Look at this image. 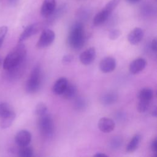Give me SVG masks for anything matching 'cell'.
Returning <instances> with one entry per match:
<instances>
[{"label": "cell", "instance_id": "36", "mask_svg": "<svg viewBox=\"0 0 157 157\" xmlns=\"http://www.w3.org/2000/svg\"><path fill=\"white\" fill-rule=\"evenodd\" d=\"M8 1L11 5H15L18 2V0H8Z\"/></svg>", "mask_w": 157, "mask_h": 157}, {"label": "cell", "instance_id": "22", "mask_svg": "<svg viewBox=\"0 0 157 157\" xmlns=\"http://www.w3.org/2000/svg\"><path fill=\"white\" fill-rule=\"evenodd\" d=\"M18 155L21 157H31L33 155V149L29 145L20 147L18 151Z\"/></svg>", "mask_w": 157, "mask_h": 157}, {"label": "cell", "instance_id": "34", "mask_svg": "<svg viewBox=\"0 0 157 157\" xmlns=\"http://www.w3.org/2000/svg\"><path fill=\"white\" fill-rule=\"evenodd\" d=\"M94 156H95V157H107V155H106L105 154L102 153H97L96 154H95L94 155Z\"/></svg>", "mask_w": 157, "mask_h": 157}, {"label": "cell", "instance_id": "37", "mask_svg": "<svg viewBox=\"0 0 157 157\" xmlns=\"http://www.w3.org/2000/svg\"><path fill=\"white\" fill-rule=\"evenodd\" d=\"M1 64H2V60L0 59V66H1Z\"/></svg>", "mask_w": 157, "mask_h": 157}, {"label": "cell", "instance_id": "12", "mask_svg": "<svg viewBox=\"0 0 157 157\" xmlns=\"http://www.w3.org/2000/svg\"><path fill=\"white\" fill-rule=\"evenodd\" d=\"M144 37V31L142 28L136 27L134 28L132 30L128 35V40L129 43L132 45H137L143 39Z\"/></svg>", "mask_w": 157, "mask_h": 157}, {"label": "cell", "instance_id": "23", "mask_svg": "<svg viewBox=\"0 0 157 157\" xmlns=\"http://www.w3.org/2000/svg\"><path fill=\"white\" fill-rule=\"evenodd\" d=\"M13 109L11 106L6 103V102H2L0 104V117L3 118L5 116L9 115L12 112H13Z\"/></svg>", "mask_w": 157, "mask_h": 157}, {"label": "cell", "instance_id": "32", "mask_svg": "<svg viewBox=\"0 0 157 157\" xmlns=\"http://www.w3.org/2000/svg\"><path fill=\"white\" fill-rule=\"evenodd\" d=\"M151 48L152 49L153 51H154L155 52H156L157 50V42L156 39H154L151 42Z\"/></svg>", "mask_w": 157, "mask_h": 157}, {"label": "cell", "instance_id": "9", "mask_svg": "<svg viewBox=\"0 0 157 157\" xmlns=\"http://www.w3.org/2000/svg\"><path fill=\"white\" fill-rule=\"evenodd\" d=\"M56 0H44L41 8L40 14L43 17H49L56 9Z\"/></svg>", "mask_w": 157, "mask_h": 157}, {"label": "cell", "instance_id": "25", "mask_svg": "<svg viewBox=\"0 0 157 157\" xmlns=\"http://www.w3.org/2000/svg\"><path fill=\"white\" fill-rule=\"evenodd\" d=\"M151 101L139 100L137 105V109L140 113H144L148 110L150 106Z\"/></svg>", "mask_w": 157, "mask_h": 157}, {"label": "cell", "instance_id": "24", "mask_svg": "<svg viewBox=\"0 0 157 157\" xmlns=\"http://www.w3.org/2000/svg\"><path fill=\"white\" fill-rule=\"evenodd\" d=\"M47 112V107L43 102L38 103L34 109V114L38 117L42 116Z\"/></svg>", "mask_w": 157, "mask_h": 157}, {"label": "cell", "instance_id": "26", "mask_svg": "<svg viewBox=\"0 0 157 157\" xmlns=\"http://www.w3.org/2000/svg\"><path fill=\"white\" fill-rule=\"evenodd\" d=\"M120 0H110L105 6L104 8L108 12L112 13V12L115 10V9L119 4Z\"/></svg>", "mask_w": 157, "mask_h": 157}, {"label": "cell", "instance_id": "31", "mask_svg": "<svg viewBox=\"0 0 157 157\" xmlns=\"http://www.w3.org/2000/svg\"><path fill=\"white\" fill-rule=\"evenodd\" d=\"M150 148L151 151L156 154L157 153V140L156 139H155L151 143V145H150Z\"/></svg>", "mask_w": 157, "mask_h": 157}, {"label": "cell", "instance_id": "16", "mask_svg": "<svg viewBox=\"0 0 157 157\" xmlns=\"http://www.w3.org/2000/svg\"><path fill=\"white\" fill-rule=\"evenodd\" d=\"M111 13L108 12L105 9H102L100 12L96 14L94 16L93 23L94 26H99L104 23L109 17Z\"/></svg>", "mask_w": 157, "mask_h": 157}, {"label": "cell", "instance_id": "8", "mask_svg": "<svg viewBox=\"0 0 157 157\" xmlns=\"http://www.w3.org/2000/svg\"><path fill=\"white\" fill-rule=\"evenodd\" d=\"M99 129L104 133H109L114 130L115 128V123L114 121L107 117L101 118L98 123Z\"/></svg>", "mask_w": 157, "mask_h": 157}, {"label": "cell", "instance_id": "11", "mask_svg": "<svg viewBox=\"0 0 157 157\" xmlns=\"http://www.w3.org/2000/svg\"><path fill=\"white\" fill-rule=\"evenodd\" d=\"M116 67V61L111 56L104 58L99 63L100 70L104 73L112 72Z\"/></svg>", "mask_w": 157, "mask_h": 157}, {"label": "cell", "instance_id": "15", "mask_svg": "<svg viewBox=\"0 0 157 157\" xmlns=\"http://www.w3.org/2000/svg\"><path fill=\"white\" fill-rule=\"evenodd\" d=\"M117 99L118 96L115 93L112 91H109L103 93L101 96L99 98V101L102 104L108 105L114 104L115 102H117Z\"/></svg>", "mask_w": 157, "mask_h": 157}, {"label": "cell", "instance_id": "21", "mask_svg": "<svg viewBox=\"0 0 157 157\" xmlns=\"http://www.w3.org/2000/svg\"><path fill=\"white\" fill-rule=\"evenodd\" d=\"M87 105L86 101L85 98L82 97L77 98L74 102V107L77 111H83L86 109Z\"/></svg>", "mask_w": 157, "mask_h": 157}, {"label": "cell", "instance_id": "28", "mask_svg": "<svg viewBox=\"0 0 157 157\" xmlns=\"http://www.w3.org/2000/svg\"><path fill=\"white\" fill-rule=\"evenodd\" d=\"M121 35V31L118 29H113L109 33V37L111 40L117 39Z\"/></svg>", "mask_w": 157, "mask_h": 157}, {"label": "cell", "instance_id": "6", "mask_svg": "<svg viewBox=\"0 0 157 157\" xmlns=\"http://www.w3.org/2000/svg\"><path fill=\"white\" fill-rule=\"evenodd\" d=\"M31 140V134L29 131L25 129L18 131L15 136V142L20 147L28 145Z\"/></svg>", "mask_w": 157, "mask_h": 157}, {"label": "cell", "instance_id": "14", "mask_svg": "<svg viewBox=\"0 0 157 157\" xmlns=\"http://www.w3.org/2000/svg\"><path fill=\"white\" fill-rule=\"evenodd\" d=\"M68 80L66 77L59 78L53 84L52 91L56 95H61L68 84Z\"/></svg>", "mask_w": 157, "mask_h": 157}, {"label": "cell", "instance_id": "33", "mask_svg": "<svg viewBox=\"0 0 157 157\" xmlns=\"http://www.w3.org/2000/svg\"><path fill=\"white\" fill-rule=\"evenodd\" d=\"M126 2H128L129 4H137L139 2H140L141 0H126Z\"/></svg>", "mask_w": 157, "mask_h": 157}, {"label": "cell", "instance_id": "35", "mask_svg": "<svg viewBox=\"0 0 157 157\" xmlns=\"http://www.w3.org/2000/svg\"><path fill=\"white\" fill-rule=\"evenodd\" d=\"M151 115L156 117L157 116V110H156V107H155L151 111Z\"/></svg>", "mask_w": 157, "mask_h": 157}, {"label": "cell", "instance_id": "19", "mask_svg": "<svg viewBox=\"0 0 157 157\" xmlns=\"http://www.w3.org/2000/svg\"><path fill=\"white\" fill-rule=\"evenodd\" d=\"M15 117H16L15 113L14 111H13L9 115L5 116L3 118H1V121L0 123L1 128L2 129H6L9 128L13 123V121L15 120Z\"/></svg>", "mask_w": 157, "mask_h": 157}, {"label": "cell", "instance_id": "1", "mask_svg": "<svg viewBox=\"0 0 157 157\" xmlns=\"http://www.w3.org/2000/svg\"><path fill=\"white\" fill-rule=\"evenodd\" d=\"M26 54L25 45L22 42H18L6 56L3 61V67L5 70H10L23 63Z\"/></svg>", "mask_w": 157, "mask_h": 157}, {"label": "cell", "instance_id": "5", "mask_svg": "<svg viewBox=\"0 0 157 157\" xmlns=\"http://www.w3.org/2000/svg\"><path fill=\"white\" fill-rule=\"evenodd\" d=\"M55 39V33L50 29H44L37 42L36 46L39 48L50 46Z\"/></svg>", "mask_w": 157, "mask_h": 157}, {"label": "cell", "instance_id": "7", "mask_svg": "<svg viewBox=\"0 0 157 157\" xmlns=\"http://www.w3.org/2000/svg\"><path fill=\"white\" fill-rule=\"evenodd\" d=\"M40 28L41 25L39 23H33L28 26L20 34L18 39V42H22L36 34L40 31Z\"/></svg>", "mask_w": 157, "mask_h": 157}, {"label": "cell", "instance_id": "27", "mask_svg": "<svg viewBox=\"0 0 157 157\" xmlns=\"http://www.w3.org/2000/svg\"><path fill=\"white\" fill-rule=\"evenodd\" d=\"M122 144V140L118 137H115L113 138L110 141V146L113 149L119 148Z\"/></svg>", "mask_w": 157, "mask_h": 157}, {"label": "cell", "instance_id": "17", "mask_svg": "<svg viewBox=\"0 0 157 157\" xmlns=\"http://www.w3.org/2000/svg\"><path fill=\"white\" fill-rule=\"evenodd\" d=\"M77 91V86L74 84L68 83L66 88L61 95L66 99H71L75 97Z\"/></svg>", "mask_w": 157, "mask_h": 157}, {"label": "cell", "instance_id": "4", "mask_svg": "<svg viewBox=\"0 0 157 157\" xmlns=\"http://www.w3.org/2000/svg\"><path fill=\"white\" fill-rule=\"evenodd\" d=\"M38 128L40 133L45 137H50L54 132V123L52 117L47 113L39 117Z\"/></svg>", "mask_w": 157, "mask_h": 157}, {"label": "cell", "instance_id": "10", "mask_svg": "<svg viewBox=\"0 0 157 157\" xmlns=\"http://www.w3.org/2000/svg\"><path fill=\"white\" fill-rule=\"evenodd\" d=\"M96 55V52L94 47H90L83 51L80 55L79 59L83 65H89L92 63Z\"/></svg>", "mask_w": 157, "mask_h": 157}, {"label": "cell", "instance_id": "30", "mask_svg": "<svg viewBox=\"0 0 157 157\" xmlns=\"http://www.w3.org/2000/svg\"><path fill=\"white\" fill-rule=\"evenodd\" d=\"M74 59V56L72 55L68 54L64 55L62 58V63L63 64H69L72 62Z\"/></svg>", "mask_w": 157, "mask_h": 157}, {"label": "cell", "instance_id": "13", "mask_svg": "<svg viewBox=\"0 0 157 157\" xmlns=\"http://www.w3.org/2000/svg\"><path fill=\"white\" fill-rule=\"evenodd\" d=\"M147 64L146 61L142 58H138L133 60L129 65V71L132 74H136L144 69Z\"/></svg>", "mask_w": 157, "mask_h": 157}, {"label": "cell", "instance_id": "20", "mask_svg": "<svg viewBox=\"0 0 157 157\" xmlns=\"http://www.w3.org/2000/svg\"><path fill=\"white\" fill-rule=\"evenodd\" d=\"M153 97V91L150 88H142L138 93L139 100L151 101Z\"/></svg>", "mask_w": 157, "mask_h": 157}, {"label": "cell", "instance_id": "3", "mask_svg": "<svg viewBox=\"0 0 157 157\" xmlns=\"http://www.w3.org/2000/svg\"><path fill=\"white\" fill-rule=\"evenodd\" d=\"M42 72L39 64H36L31 71L30 75L26 82V90L29 93L37 92L41 85Z\"/></svg>", "mask_w": 157, "mask_h": 157}, {"label": "cell", "instance_id": "29", "mask_svg": "<svg viewBox=\"0 0 157 157\" xmlns=\"http://www.w3.org/2000/svg\"><path fill=\"white\" fill-rule=\"evenodd\" d=\"M8 28L6 26H2L0 27V47L1 46L3 40L7 33Z\"/></svg>", "mask_w": 157, "mask_h": 157}, {"label": "cell", "instance_id": "2", "mask_svg": "<svg viewBox=\"0 0 157 157\" xmlns=\"http://www.w3.org/2000/svg\"><path fill=\"white\" fill-rule=\"evenodd\" d=\"M85 39L83 24L80 22L74 23L71 27L67 37V43L70 47L74 50H80L84 45Z\"/></svg>", "mask_w": 157, "mask_h": 157}, {"label": "cell", "instance_id": "18", "mask_svg": "<svg viewBox=\"0 0 157 157\" xmlns=\"http://www.w3.org/2000/svg\"><path fill=\"white\" fill-rule=\"evenodd\" d=\"M141 139L142 137L140 134H136L134 136L126 147V151L129 153L134 151L138 148L140 143Z\"/></svg>", "mask_w": 157, "mask_h": 157}]
</instances>
